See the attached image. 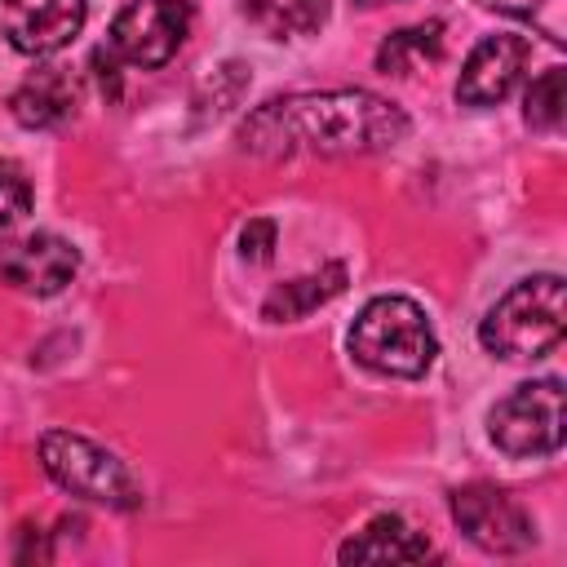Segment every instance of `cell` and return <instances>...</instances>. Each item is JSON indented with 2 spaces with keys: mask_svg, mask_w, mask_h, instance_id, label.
Instances as JSON below:
<instances>
[{
  "mask_svg": "<svg viewBox=\"0 0 567 567\" xmlns=\"http://www.w3.org/2000/svg\"><path fill=\"white\" fill-rule=\"evenodd\" d=\"M31 213V182L22 177L18 164L0 159V230H9L13 221H22Z\"/></svg>",
  "mask_w": 567,
  "mask_h": 567,
  "instance_id": "obj_18",
  "label": "cell"
},
{
  "mask_svg": "<svg viewBox=\"0 0 567 567\" xmlns=\"http://www.w3.org/2000/svg\"><path fill=\"white\" fill-rule=\"evenodd\" d=\"M527 58H532V44L523 35H483L465 66H461V80H456V102L461 106H496L505 102L523 71H527Z\"/></svg>",
  "mask_w": 567,
  "mask_h": 567,
  "instance_id": "obj_10",
  "label": "cell"
},
{
  "mask_svg": "<svg viewBox=\"0 0 567 567\" xmlns=\"http://www.w3.org/2000/svg\"><path fill=\"white\" fill-rule=\"evenodd\" d=\"M190 31V4L186 0H128L106 35V49L115 62L155 71L164 66Z\"/></svg>",
  "mask_w": 567,
  "mask_h": 567,
  "instance_id": "obj_6",
  "label": "cell"
},
{
  "mask_svg": "<svg viewBox=\"0 0 567 567\" xmlns=\"http://www.w3.org/2000/svg\"><path fill=\"white\" fill-rule=\"evenodd\" d=\"M478 4L527 22V27H532L536 35H545L549 44H563V40H567V0H478Z\"/></svg>",
  "mask_w": 567,
  "mask_h": 567,
  "instance_id": "obj_17",
  "label": "cell"
},
{
  "mask_svg": "<svg viewBox=\"0 0 567 567\" xmlns=\"http://www.w3.org/2000/svg\"><path fill=\"white\" fill-rule=\"evenodd\" d=\"M341 288H346V266H341V261H328V266L315 270V275H297V279L270 288V297L261 301V319H270V323L301 319V315H310L315 306H323L328 297H337Z\"/></svg>",
  "mask_w": 567,
  "mask_h": 567,
  "instance_id": "obj_13",
  "label": "cell"
},
{
  "mask_svg": "<svg viewBox=\"0 0 567 567\" xmlns=\"http://www.w3.org/2000/svg\"><path fill=\"white\" fill-rule=\"evenodd\" d=\"M40 465L62 492H71L80 501H97L111 509H137L142 505V487H137L133 470L115 452H106L102 443H93L84 434L49 430L40 439Z\"/></svg>",
  "mask_w": 567,
  "mask_h": 567,
  "instance_id": "obj_4",
  "label": "cell"
},
{
  "mask_svg": "<svg viewBox=\"0 0 567 567\" xmlns=\"http://www.w3.org/2000/svg\"><path fill=\"white\" fill-rule=\"evenodd\" d=\"M359 4H381V0H359Z\"/></svg>",
  "mask_w": 567,
  "mask_h": 567,
  "instance_id": "obj_20",
  "label": "cell"
},
{
  "mask_svg": "<svg viewBox=\"0 0 567 567\" xmlns=\"http://www.w3.org/2000/svg\"><path fill=\"white\" fill-rule=\"evenodd\" d=\"M487 434L505 456H554L563 447V381L540 377L514 385L492 403Z\"/></svg>",
  "mask_w": 567,
  "mask_h": 567,
  "instance_id": "obj_5",
  "label": "cell"
},
{
  "mask_svg": "<svg viewBox=\"0 0 567 567\" xmlns=\"http://www.w3.org/2000/svg\"><path fill=\"white\" fill-rule=\"evenodd\" d=\"M235 4L270 40L310 35L328 22V0H235Z\"/></svg>",
  "mask_w": 567,
  "mask_h": 567,
  "instance_id": "obj_14",
  "label": "cell"
},
{
  "mask_svg": "<svg viewBox=\"0 0 567 567\" xmlns=\"http://www.w3.org/2000/svg\"><path fill=\"white\" fill-rule=\"evenodd\" d=\"M9 111L22 128H58L75 115V80L66 66H40L31 71L13 97H9Z\"/></svg>",
  "mask_w": 567,
  "mask_h": 567,
  "instance_id": "obj_11",
  "label": "cell"
},
{
  "mask_svg": "<svg viewBox=\"0 0 567 567\" xmlns=\"http://www.w3.org/2000/svg\"><path fill=\"white\" fill-rule=\"evenodd\" d=\"M563 115H567V71L563 66H549V71H540L532 80L527 102H523V120L536 133H558L563 128Z\"/></svg>",
  "mask_w": 567,
  "mask_h": 567,
  "instance_id": "obj_16",
  "label": "cell"
},
{
  "mask_svg": "<svg viewBox=\"0 0 567 567\" xmlns=\"http://www.w3.org/2000/svg\"><path fill=\"white\" fill-rule=\"evenodd\" d=\"M447 509L456 518V527L487 554H518L536 540V527L527 518V509L492 487V483H465V487H452L447 496Z\"/></svg>",
  "mask_w": 567,
  "mask_h": 567,
  "instance_id": "obj_7",
  "label": "cell"
},
{
  "mask_svg": "<svg viewBox=\"0 0 567 567\" xmlns=\"http://www.w3.org/2000/svg\"><path fill=\"white\" fill-rule=\"evenodd\" d=\"M443 58V22H416L377 44V71L381 75H416L421 66H434Z\"/></svg>",
  "mask_w": 567,
  "mask_h": 567,
  "instance_id": "obj_15",
  "label": "cell"
},
{
  "mask_svg": "<svg viewBox=\"0 0 567 567\" xmlns=\"http://www.w3.org/2000/svg\"><path fill=\"white\" fill-rule=\"evenodd\" d=\"M341 563H421L430 558V540L416 536L399 514H377L363 532H354L341 549Z\"/></svg>",
  "mask_w": 567,
  "mask_h": 567,
  "instance_id": "obj_12",
  "label": "cell"
},
{
  "mask_svg": "<svg viewBox=\"0 0 567 567\" xmlns=\"http://www.w3.org/2000/svg\"><path fill=\"white\" fill-rule=\"evenodd\" d=\"M84 13V0H0V44L49 58L80 35Z\"/></svg>",
  "mask_w": 567,
  "mask_h": 567,
  "instance_id": "obj_9",
  "label": "cell"
},
{
  "mask_svg": "<svg viewBox=\"0 0 567 567\" xmlns=\"http://www.w3.org/2000/svg\"><path fill=\"white\" fill-rule=\"evenodd\" d=\"M408 137V115L368 89H319L261 102L244 124V151L284 155H372Z\"/></svg>",
  "mask_w": 567,
  "mask_h": 567,
  "instance_id": "obj_1",
  "label": "cell"
},
{
  "mask_svg": "<svg viewBox=\"0 0 567 567\" xmlns=\"http://www.w3.org/2000/svg\"><path fill=\"white\" fill-rule=\"evenodd\" d=\"M350 354L368 372L412 381L434 363L439 337L412 297H372L350 328Z\"/></svg>",
  "mask_w": 567,
  "mask_h": 567,
  "instance_id": "obj_2",
  "label": "cell"
},
{
  "mask_svg": "<svg viewBox=\"0 0 567 567\" xmlns=\"http://www.w3.org/2000/svg\"><path fill=\"white\" fill-rule=\"evenodd\" d=\"M80 270V252L71 239L35 230L18 239H0V284L31 292V297H53L62 292Z\"/></svg>",
  "mask_w": 567,
  "mask_h": 567,
  "instance_id": "obj_8",
  "label": "cell"
},
{
  "mask_svg": "<svg viewBox=\"0 0 567 567\" xmlns=\"http://www.w3.org/2000/svg\"><path fill=\"white\" fill-rule=\"evenodd\" d=\"M478 341L496 359H540L563 341V279L532 275L518 279L478 323Z\"/></svg>",
  "mask_w": 567,
  "mask_h": 567,
  "instance_id": "obj_3",
  "label": "cell"
},
{
  "mask_svg": "<svg viewBox=\"0 0 567 567\" xmlns=\"http://www.w3.org/2000/svg\"><path fill=\"white\" fill-rule=\"evenodd\" d=\"M239 252H244V261H252V266L270 261V252H275V221H270V217H252V221L239 230Z\"/></svg>",
  "mask_w": 567,
  "mask_h": 567,
  "instance_id": "obj_19",
  "label": "cell"
}]
</instances>
